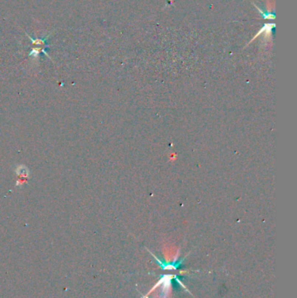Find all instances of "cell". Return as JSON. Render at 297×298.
Segmentation results:
<instances>
[{"label":"cell","mask_w":297,"mask_h":298,"mask_svg":"<svg viewBox=\"0 0 297 298\" xmlns=\"http://www.w3.org/2000/svg\"><path fill=\"white\" fill-rule=\"evenodd\" d=\"M27 36L29 37V39L32 40V43L34 44V45H44L45 43V41H46V39L50 37V35H48V36H46V37H45L43 39H33L32 38H31L28 34H27Z\"/></svg>","instance_id":"6da1fadb"},{"label":"cell","mask_w":297,"mask_h":298,"mask_svg":"<svg viewBox=\"0 0 297 298\" xmlns=\"http://www.w3.org/2000/svg\"><path fill=\"white\" fill-rule=\"evenodd\" d=\"M40 51H41V50L39 49V48H34V49H32V51L30 52L29 56H32L34 58H38V57H39V52H40Z\"/></svg>","instance_id":"7a4b0ae2"}]
</instances>
